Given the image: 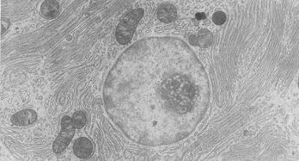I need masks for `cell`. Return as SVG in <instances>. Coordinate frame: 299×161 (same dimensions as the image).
Wrapping results in <instances>:
<instances>
[{
    "instance_id": "10",
    "label": "cell",
    "mask_w": 299,
    "mask_h": 161,
    "mask_svg": "<svg viewBox=\"0 0 299 161\" xmlns=\"http://www.w3.org/2000/svg\"><path fill=\"white\" fill-rule=\"evenodd\" d=\"M212 21L217 25H222L226 21V15L223 12H217L212 16Z\"/></svg>"
},
{
    "instance_id": "1",
    "label": "cell",
    "mask_w": 299,
    "mask_h": 161,
    "mask_svg": "<svg viewBox=\"0 0 299 161\" xmlns=\"http://www.w3.org/2000/svg\"><path fill=\"white\" fill-rule=\"evenodd\" d=\"M143 9H136L126 15L116 29V39L119 43L122 45L128 44L134 36L137 25L143 18Z\"/></svg>"
},
{
    "instance_id": "7",
    "label": "cell",
    "mask_w": 299,
    "mask_h": 161,
    "mask_svg": "<svg viewBox=\"0 0 299 161\" xmlns=\"http://www.w3.org/2000/svg\"><path fill=\"white\" fill-rule=\"evenodd\" d=\"M177 17V10L170 4H165L159 7L157 12V18L164 24H169L175 20Z\"/></svg>"
},
{
    "instance_id": "6",
    "label": "cell",
    "mask_w": 299,
    "mask_h": 161,
    "mask_svg": "<svg viewBox=\"0 0 299 161\" xmlns=\"http://www.w3.org/2000/svg\"><path fill=\"white\" fill-rule=\"evenodd\" d=\"M212 38L213 36L212 33L210 32L208 29H203L199 31L197 35H191L189 38V42L194 46L206 48L212 45Z\"/></svg>"
},
{
    "instance_id": "11",
    "label": "cell",
    "mask_w": 299,
    "mask_h": 161,
    "mask_svg": "<svg viewBox=\"0 0 299 161\" xmlns=\"http://www.w3.org/2000/svg\"><path fill=\"white\" fill-rule=\"evenodd\" d=\"M206 14L203 12H199V13L195 15V18L198 20H203V19H206Z\"/></svg>"
},
{
    "instance_id": "4",
    "label": "cell",
    "mask_w": 299,
    "mask_h": 161,
    "mask_svg": "<svg viewBox=\"0 0 299 161\" xmlns=\"http://www.w3.org/2000/svg\"><path fill=\"white\" fill-rule=\"evenodd\" d=\"M37 114L33 110H24L12 116V123L17 126H28L35 123Z\"/></svg>"
},
{
    "instance_id": "9",
    "label": "cell",
    "mask_w": 299,
    "mask_h": 161,
    "mask_svg": "<svg viewBox=\"0 0 299 161\" xmlns=\"http://www.w3.org/2000/svg\"><path fill=\"white\" fill-rule=\"evenodd\" d=\"M72 121L75 129H81L86 123V116L83 112H76L72 117Z\"/></svg>"
},
{
    "instance_id": "2",
    "label": "cell",
    "mask_w": 299,
    "mask_h": 161,
    "mask_svg": "<svg viewBox=\"0 0 299 161\" xmlns=\"http://www.w3.org/2000/svg\"><path fill=\"white\" fill-rule=\"evenodd\" d=\"M168 85L164 88L168 94L167 96L169 99L173 100L174 102H180V100L184 102V104H189L194 97V90L189 80H184L182 79H168L167 81Z\"/></svg>"
},
{
    "instance_id": "3",
    "label": "cell",
    "mask_w": 299,
    "mask_h": 161,
    "mask_svg": "<svg viewBox=\"0 0 299 161\" xmlns=\"http://www.w3.org/2000/svg\"><path fill=\"white\" fill-rule=\"evenodd\" d=\"M72 118L68 116H65L61 120V131L58 137L53 142L52 150L56 153L63 152L67 146L70 144L74 136V130Z\"/></svg>"
},
{
    "instance_id": "5",
    "label": "cell",
    "mask_w": 299,
    "mask_h": 161,
    "mask_svg": "<svg viewBox=\"0 0 299 161\" xmlns=\"http://www.w3.org/2000/svg\"><path fill=\"white\" fill-rule=\"evenodd\" d=\"M74 153L80 158H89L93 152V145L88 138H79L73 146Z\"/></svg>"
},
{
    "instance_id": "8",
    "label": "cell",
    "mask_w": 299,
    "mask_h": 161,
    "mask_svg": "<svg viewBox=\"0 0 299 161\" xmlns=\"http://www.w3.org/2000/svg\"><path fill=\"white\" fill-rule=\"evenodd\" d=\"M41 12L44 17L50 19L56 18L59 12V4L56 0L44 1L41 5Z\"/></svg>"
}]
</instances>
